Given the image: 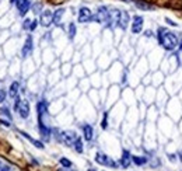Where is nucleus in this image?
I'll list each match as a JSON object with an SVG mask.
<instances>
[{
	"label": "nucleus",
	"mask_w": 182,
	"mask_h": 171,
	"mask_svg": "<svg viewBox=\"0 0 182 171\" xmlns=\"http://www.w3.org/2000/svg\"><path fill=\"white\" fill-rule=\"evenodd\" d=\"M157 40H159V44L164 48L165 51H174L178 45V38L174 32L168 31L165 28H159V32H157Z\"/></svg>",
	"instance_id": "f257e3e1"
},
{
	"label": "nucleus",
	"mask_w": 182,
	"mask_h": 171,
	"mask_svg": "<svg viewBox=\"0 0 182 171\" xmlns=\"http://www.w3.org/2000/svg\"><path fill=\"white\" fill-rule=\"evenodd\" d=\"M14 110H17L18 115L21 116V118H24V119H27L29 116V104H28V101L21 100L18 95L14 98Z\"/></svg>",
	"instance_id": "f03ea898"
},
{
	"label": "nucleus",
	"mask_w": 182,
	"mask_h": 171,
	"mask_svg": "<svg viewBox=\"0 0 182 171\" xmlns=\"http://www.w3.org/2000/svg\"><path fill=\"white\" fill-rule=\"evenodd\" d=\"M109 17V8L107 6H100L97 8V13L92 14V21L98 24H105Z\"/></svg>",
	"instance_id": "7ed1b4c3"
},
{
	"label": "nucleus",
	"mask_w": 182,
	"mask_h": 171,
	"mask_svg": "<svg viewBox=\"0 0 182 171\" xmlns=\"http://www.w3.org/2000/svg\"><path fill=\"white\" fill-rule=\"evenodd\" d=\"M76 139H77V133L73 131H63L59 133V140L63 142L65 145H67V146H73L74 142H76Z\"/></svg>",
	"instance_id": "20e7f679"
},
{
	"label": "nucleus",
	"mask_w": 182,
	"mask_h": 171,
	"mask_svg": "<svg viewBox=\"0 0 182 171\" xmlns=\"http://www.w3.org/2000/svg\"><path fill=\"white\" fill-rule=\"evenodd\" d=\"M77 21L80 24H86V23H90L92 21V11L88 7H80L79 10V16H77Z\"/></svg>",
	"instance_id": "39448f33"
},
{
	"label": "nucleus",
	"mask_w": 182,
	"mask_h": 171,
	"mask_svg": "<svg viewBox=\"0 0 182 171\" xmlns=\"http://www.w3.org/2000/svg\"><path fill=\"white\" fill-rule=\"evenodd\" d=\"M39 24L42 27H45V28L52 25V24H53V11L44 10L42 13L39 14Z\"/></svg>",
	"instance_id": "423d86ee"
},
{
	"label": "nucleus",
	"mask_w": 182,
	"mask_h": 171,
	"mask_svg": "<svg viewBox=\"0 0 182 171\" xmlns=\"http://www.w3.org/2000/svg\"><path fill=\"white\" fill-rule=\"evenodd\" d=\"M95 161H97L98 164H101V166H108V167L118 166L111 157H108V156L104 154V153H97V154H95Z\"/></svg>",
	"instance_id": "0eeeda50"
},
{
	"label": "nucleus",
	"mask_w": 182,
	"mask_h": 171,
	"mask_svg": "<svg viewBox=\"0 0 182 171\" xmlns=\"http://www.w3.org/2000/svg\"><path fill=\"white\" fill-rule=\"evenodd\" d=\"M31 6H32L31 0H18V2L16 3V7H17L18 14L21 17H24L29 10H31Z\"/></svg>",
	"instance_id": "6e6552de"
},
{
	"label": "nucleus",
	"mask_w": 182,
	"mask_h": 171,
	"mask_svg": "<svg viewBox=\"0 0 182 171\" xmlns=\"http://www.w3.org/2000/svg\"><path fill=\"white\" fill-rule=\"evenodd\" d=\"M144 25V19L142 16H133L132 19V32L133 34H140L143 31Z\"/></svg>",
	"instance_id": "1a4fd4ad"
},
{
	"label": "nucleus",
	"mask_w": 182,
	"mask_h": 171,
	"mask_svg": "<svg viewBox=\"0 0 182 171\" xmlns=\"http://www.w3.org/2000/svg\"><path fill=\"white\" fill-rule=\"evenodd\" d=\"M32 49H34V41H32V37L31 35H28L25 40V42H24V46L21 49V58H27V56L31 55Z\"/></svg>",
	"instance_id": "9d476101"
},
{
	"label": "nucleus",
	"mask_w": 182,
	"mask_h": 171,
	"mask_svg": "<svg viewBox=\"0 0 182 171\" xmlns=\"http://www.w3.org/2000/svg\"><path fill=\"white\" fill-rule=\"evenodd\" d=\"M129 21H130L129 13L125 11V10H121V16H119V20H118V27H119V28H122V29H126Z\"/></svg>",
	"instance_id": "9b49d317"
},
{
	"label": "nucleus",
	"mask_w": 182,
	"mask_h": 171,
	"mask_svg": "<svg viewBox=\"0 0 182 171\" xmlns=\"http://www.w3.org/2000/svg\"><path fill=\"white\" fill-rule=\"evenodd\" d=\"M38 129H39V133H41V137H42V140H48L50 139V133H52V131H50V128H48L45 124H44V121H39V125H38Z\"/></svg>",
	"instance_id": "f8f14e48"
},
{
	"label": "nucleus",
	"mask_w": 182,
	"mask_h": 171,
	"mask_svg": "<svg viewBox=\"0 0 182 171\" xmlns=\"http://www.w3.org/2000/svg\"><path fill=\"white\" fill-rule=\"evenodd\" d=\"M37 114H38V119H39V121L44 118V115H46L48 114V101L42 100L37 104Z\"/></svg>",
	"instance_id": "ddd939ff"
},
{
	"label": "nucleus",
	"mask_w": 182,
	"mask_h": 171,
	"mask_svg": "<svg viewBox=\"0 0 182 171\" xmlns=\"http://www.w3.org/2000/svg\"><path fill=\"white\" fill-rule=\"evenodd\" d=\"M133 3H135V6H136L137 8H140V10H143V11L154 10V4L146 2V0H133Z\"/></svg>",
	"instance_id": "4468645a"
},
{
	"label": "nucleus",
	"mask_w": 182,
	"mask_h": 171,
	"mask_svg": "<svg viewBox=\"0 0 182 171\" xmlns=\"http://www.w3.org/2000/svg\"><path fill=\"white\" fill-rule=\"evenodd\" d=\"M132 163V154L129 153V150H123L122 152V157H121V166L123 168H127Z\"/></svg>",
	"instance_id": "2eb2a0df"
},
{
	"label": "nucleus",
	"mask_w": 182,
	"mask_h": 171,
	"mask_svg": "<svg viewBox=\"0 0 182 171\" xmlns=\"http://www.w3.org/2000/svg\"><path fill=\"white\" fill-rule=\"evenodd\" d=\"M83 136H84V139L87 142L92 140V137H94V129H92L91 125H88V124L83 125Z\"/></svg>",
	"instance_id": "dca6fc26"
},
{
	"label": "nucleus",
	"mask_w": 182,
	"mask_h": 171,
	"mask_svg": "<svg viewBox=\"0 0 182 171\" xmlns=\"http://www.w3.org/2000/svg\"><path fill=\"white\" fill-rule=\"evenodd\" d=\"M65 8H58L56 11H53V24L55 25H60V21L65 16Z\"/></svg>",
	"instance_id": "f3484780"
},
{
	"label": "nucleus",
	"mask_w": 182,
	"mask_h": 171,
	"mask_svg": "<svg viewBox=\"0 0 182 171\" xmlns=\"http://www.w3.org/2000/svg\"><path fill=\"white\" fill-rule=\"evenodd\" d=\"M18 91H20V83L18 82H13L10 84V88H8V95L14 100V98L18 95Z\"/></svg>",
	"instance_id": "a211bd4d"
},
{
	"label": "nucleus",
	"mask_w": 182,
	"mask_h": 171,
	"mask_svg": "<svg viewBox=\"0 0 182 171\" xmlns=\"http://www.w3.org/2000/svg\"><path fill=\"white\" fill-rule=\"evenodd\" d=\"M20 135H23V137H25V139H28L31 143H34L35 147H38V149H44V147H45L42 142H39V140H35L34 137H31L28 133H25V132H20Z\"/></svg>",
	"instance_id": "6ab92c4d"
},
{
	"label": "nucleus",
	"mask_w": 182,
	"mask_h": 171,
	"mask_svg": "<svg viewBox=\"0 0 182 171\" xmlns=\"http://www.w3.org/2000/svg\"><path fill=\"white\" fill-rule=\"evenodd\" d=\"M132 161L136 164V166H144L148 160H147V157H144V156H132Z\"/></svg>",
	"instance_id": "aec40b11"
},
{
	"label": "nucleus",
	"mask_w": 182,
	"mask_h": 171,
	"mask_svg": "<svg viewBox=\"0 0 182 171\" xmlns=\"http://www.w3.org/2000/svg\"><path fill=\"white\" fill-rule=\"evenodd\" d=\"M42 7H44L42 3H41V2H37V3H34V4L31 6V10H32V13H34V14H41V13L44 11Z\"/></svg>",
	"instance_id": "412c9836"
},
{
	"label": "nucleus",
	"mask_w": 182,
	"mask_h": 171,
	"mask_svg": "<svg viewBox=\"0 0 182 171\" xmlns=\"http://www.w3.org/2000/svg\"><path fill=\"white\" fill-rule=\"evenodd\" d=\"M76 32H77V28H76V24L74 23H70L69 24V38L73 40L76 37Z\"/></svg>",
	"instance_id": "4be33fe9"
},
{
	"label": "nucleus",
	"mask_w": 182,
	"mask_h": 171,
	"mask_svg": "<svg viewBox=\"0 0 182 171\" xmlns=\"http://www.w3.org/2000/svg\"><path fill=\"white\" fill-rule=\"evenodd\" d=\"M73 146H74V150H76L77 153H83V150H84V147H83V142H81V139H80V137H77Z\"/></svg>",
	"instance_id": "5701e85b"
},
{
	"label": "nucleus",
	"mask_w": 182,
	"mask_h": 171,
	"mask_svg": "<svg viewBox=\"0 0 182 171\" xmlns=\"http://www.w3.org/2000/svg\"><path fill=\"white\" fill-rule=\"evenodd\" d=\"M0 115L6 116L8 121H11V114H10V111H8L7 107H2V108H0Z\"/></svg>",
	"instance_id": "b1692460"
},
{
	"label": "nucleus",
	"mask_w": 182,
	"mask_h": 171,
	"mask_svg": "<svg viewBox=\"0 0 182 171\" xmlns=\"http://www.w3.org/2000/svg\"><path fill=\"white\" fill-rule=\"evenodd\" d=\"M60 164L65 167V168H70V167H71V161L67 160L66 157H62L60 158Z\"/></svg>",
	"instance_id": "393cba45"
},
{
	"label": "nucleus",
	"mask_w": 182,
	"mask_h": 171,
	"mask_svg": "<svg viewBox=\"0 0 182 171\" xmlns=\"http://www.w3.org/2000/svg\"><path fill=\"white\" fill-rule=\"evenodd\" d=\"M31 24H32V20L25 19V20L23 21V28L27 29V31H29V29H31Z\"/></svg>",
	"instance_id": "a878e982"
},
{
	"label": "nucleus",
	"mask_w": 182,
	"mask_h": 171,
	"mask_svg": "<svg viewBox=\"0 0 182 171\" xmlns=\"http://www.w3.org/2000/svg\"><path fill=\"white\" fill-rule=\"evenodd\" d=\"M101 126H102V129L108 128V112H104V118H102V122H101Z\"/></svg>",
	"instance_id": "bb28decb"
},
{
	"label": "nucleus",
	"mask_w": 182,
	"mask_h": 171,
	"mask_svg": "<svg viewBox=\"0 0 182 171\" xmlns=\"http://www.w3.org/2000/svg\"><path fill=\"white\" fill-rule=\"evenodd\" d=\"M0 125H2V126H6V128H10L11 126V122L8 121V119L2 118V119H0Z\"/></svg>",
	"instance_id": "cd10ccee"
},
{
	"label": "nucleus",
	"mask_w": 182,
	"mask_h": 171,
	"mask_svg": "<svg viewBox=\"0 0 182 171\" xmlns=\"http://www.w3.org/2000/svg\"><path fill=\"white\" fill-rule=\"evenodd\" d=\"M4 100H6V91L4 90H0V103H3Z\"/></svg>",
	"instance_id": "c85d7f7f"
},
{
	"label": "nucleus",
	"mask_w": 182,
	"mask_h": 171,
	"mask_svg": "<svg viewBox=\"0 0 182 171\" xmlns=\"http://www.w3.org/2000/svg\"><path fill=\"white\" fill-rule=\"evenodd\" d=\"M165 23H168L169 25H172V27H177V25H178L177 23H174V21H172L171 19H168V17H165Z\"/></svg>",
	"instance_id": "c756f323"
},
{
	"label": "nucleus",
	"mask_w": 182,
	"mask_h": 171,
	"mask_svg": "<svg viewBox=\"0 0 182 171\" xmlns=\"http://www.w3.org/2000/svg\"><path fill=\"white\" fill-rule=\"evenodd\" d=\"M37 25H38V21H37V20H32V24H31V29H29V31H34V29L37 28Z\"/></svg>",
	"instance_id": "7c9ffc66"
},
{
	"label": "nucleus",
	"mask_w": 182,
	"mask_h": 171,
	"mask_svg": "<svg viewBox=\"0 0 182 171\" xmlns=\"http://www.w3.org/2000/svg\"><path fill=\"white\" fill-rule=\"evenodd\" d=\"M144 35H146V37H153V31L147 29V31H144Z\"/></svg>",
	"instance_id": "2f4dec72"
},
{
	"label": "nucleus",
	"mask_w": 182,
	"mask_h": 171,
	"mask_svg": "<svg viewBox=\"0 0 182 171\" xmlns=\"http://www.w3.org/2000/svg\"><path fill=\"white\" fill-rule=\"evenodd\" d=\"M169 160H171L172 163H174V161H177V156H175V154H169Z\"/></svg>",
	"instance_id": "473e14b6"
},
{
	"label": "nucleus",
	"mask_w": 182,
	"mask_h": 171,
	"mask_svg": "<svg viewBox=\"0 0 182 171\" xmlns=\"http://www.w3.org/2000/svg\"><path fill=\"white\" fill-rule=\"evenodd\" d=\"M0 171H10V167L8 166H4V167L0 166Z\"/></svg>",
	"instance_id": "72a5a7b5"
},
{
	"label": "nucleus",
	"mask_w": 182,
	"mask_h": 171,
	"mask_svg": "<svg viewBox=\"0 0 182 171\" xmlns=\"http://www.w3.org/2000/svg\"><path fill=\"white\" fill-rule=\"evenodd\" d=\"M17 2H18V0H10V3H11V4H16Z\"/></svg>",
	"instance_id": "f704fd0d"
},
{
	"label": "nucleus",
	"mask_w": 182,
	"mask_h": 171,
	"mask_svg": "<svg viewBox=\"0 0 182 171\" xmlns=\"http://www.w3.org/2000/svg\"><path fill=\"white\" fill-rule=\"evenodd\" d=\"M179 49H182V40H181V42H179Z\"/></svg>",
	"instance_id": "c9c22d12"
},
{
	"label": "nucleus",
	"mask_w": 182,
	"mask_h": 171,
	"mask_svg": "<svg viewBox=\"0 0 182 171\" xmlns=\"http://www.w3.org/2000/svg\"><path fill=\"white\" fill-rule=\"evenodd\" d=\"M179 157L182 158V150H181V152H179Z\"/></svg>",
	"instance_id": "e433bc0d"
},
{
	"label": "nucleus",
	"mask_w": 182,
	"mask_h": 171,
	"mask_svg": "<svg viewBox=\"0 0 182 171\" xmlns=\"http://www.w3.org/2000/svg\"><path fill=\"white\" fill-rule=\"evenodd\" d=\"M122 2H133V0H122Z\"/></svg>",
	"instance_id": "4c0bfd02"
},
{
	"label": "nucleus",
	"mask_w": 182,
	"mask_h": 171,
	"mask_svg": "<svg viewBox=\"0 0 182 171\" xmlns=\"http://www.w3.org/2000/svg\"><path fill=\"white\" fill-rule=\"evenodd\" d=\"M90 171H95V170H90Z\"/></svg>",
	"instance_id": "58836bf2"
},
{
	"label": "nucleus",
	"mask_w": 182,
	"mask_h": 171,
	"mask_svg": "<svg viewBox=\"0 0 182 171\" xmlns=\"http://www.w3.org/2000/svg\"><path fill=\"white\" fill-rule=\"evenodd\" d=\"M0 166H2V163H0Z\"/></svg>",
	"instance_id": "ea45409f"
}]
</instances>
